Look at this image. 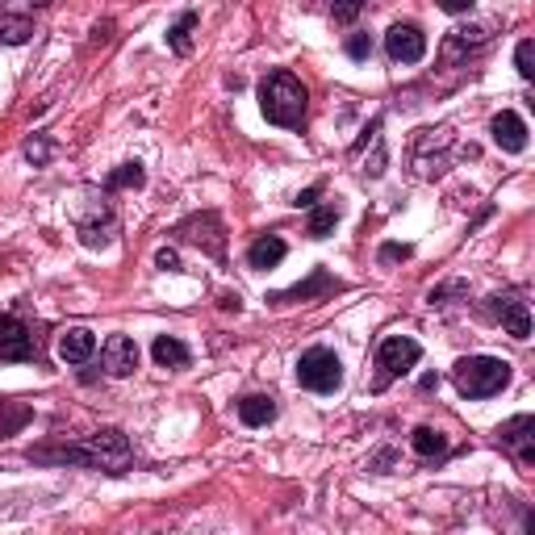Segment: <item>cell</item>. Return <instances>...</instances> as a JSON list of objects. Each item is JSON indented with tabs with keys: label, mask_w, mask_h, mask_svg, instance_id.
I'll use <instances>...</instances> for the list:
<instances>
[{
	"label": "cell",
	"mask_w": 535,
	"mask_h": 535,
	"mask_svg": "<svg viewBox=\"0 0 535 535\" xmlns=\"http://www.w3.org/2000/svg\"><path fill=\"white\" fill-rule=\"evenodd\" d=\"M30 460H55V464H84V469H105V473H126L134 464V448L118 427L92 431L88 439L72 448H38L30 452Z\"/></svg>",
	"instance_id": "cell-1"
},
{
	"label": "cell",
	"mask_w": 535,
	"mask_h": 535,
	"mask_svg": "<svg viewBox=\"0 0 535 535\" xmlns=\"http://www.w3.org/2000/svg\"><path fill=\"white\" fill-rule=\"evenodd\" d=\"M306 101H310L306 84H301L293 72H285V67L268 72L264 84H260V109H264V118L272 126H281V130H301V126H306Z\"/></svg>",
	"instance_id": "cell-2"
},
{
	"label": "cell",
	"mask_w": 535,
	"mask_h": 535,
	"mask_svg": "<svg viewBox=\"0 0 535 535\" xmlns=\"http://www.w3.org/2000/svg\"><path fill=\"white\" fill-rule=\"evenodd\" d=\"M452 381L464 398H494L510 385V364L498 356H464L452 368Z\"/></svg>",
	"instance_id": "cell-3"
},
{
	"label": "cell",
	"mask_w": 535,
	"mask_h": 535,
	"mask_svg": "<svg viewBox=\"0 0 535 535\" xmlns=\"http://www.w3.org/2000/svg\"><path fill=\"white\" fill-rule=\"evenodd\" d=\"M297 385L310 393H335L343 385V364L331 347H310L297 360Z\"/></svg>",
	"instance_id": "cell-4"
},
{
	"label": "cell",
	"mask_w": 535,
	"mask_h": 535,
	"mask_svg": "<svg viewBox=\"0 0 535 535\" xmlns=\"http://www.w3.org/2000/svg\"><path fill=\"white\" fill-rule=\"evenodd\" d=\"M418 356H423V347H418L410 335H389L381 339L377 347V381H372V389H389V381L406 377V372L418 364Z\"/></svg>",
	"instance_id": "cell-5"
},
{
	"label": "cell",
	"mask_w": 535,
	"mask_h": 535,
	"mask_svg": "<svg viewBox=\"0 0 535 535\" xmlns=\"http://www.w3.org/2000/svg\"><path fill=\"white\" fill-rule=\"evenodd\" d=\"M448 147H452V130L448 126H431L414 138V151H410V164L423 180H435L448 172Z\"/></svg>",
	"instance_id": "cell-6"
},
{
	"label": "cell",
	"mask_w": 535,
	"mask_h": 535,
	"mask_svg": "<svg viewBox=\"0 0 535 535\" xmlns=\"http://www.w3.org/2000/svg\"><path fill=\"white\" fill-rule=\"evenodd\" d=\"M76 235L88 251H105L113 239H118V218H113L109 193L92 201V214H76Z\"/></svg>",
	"instance_id": "cell-7"
},
{
	"label": "cell",
	"mask_w": 535,
	"mask_h": 535,
	"mask_svg": "<svg viewBox=\"0 0 535 535\" xmlns=\"http://www.w3.org/2000/svg\"><path fill=\"white\" fill-rule=\"evenodd\" d=\"M176 235H180L184 243H193V247L209 251L214 260H222V255H226V226H222V218L214 214V209H205V214L184 218V222L176 226Z\"/></svg>",
	"instance_id": "cell-8"
},
{
	"label": "cell",
	"mask_w": 535,
	"mask_h": 535,
	"mask_svg": "<svg viewBox=\"0 0 535 535\" xmlns=\"http://www.w3.org/2000/svg\"><path fill=\"white\" fill-rule=\"evenodd\" d=\"M498 448L519 464V469H531L535 464V418L531 414H515L498 427Z\"/></svg>",
	"instance_id": "cell-9"
},
{
	"label": "cell",
	"mask_w": 535,
	"mask_h": 535,
	"mask_svg": "<svg viewBox=\"0 0 535 535\" xmlns=\"http://www.w3.org/2000/svg\"><path fill=\"white\" fill-rule=\"evenodd\" d=\"M38 356V339L30 335V327L13 314H0V360L5 364H26Z\"/></svg>",
	"instance_id": "cell-10"
},
{
	"label": "cell",
	"mask_w": 535,
	"mask_h": 535,
	"mask_svg": "<svg viewBox=\"0 0 535 535\" xmlns=\"http://www.w3.org/2000/svg\"><path fill=\"white\" fill-rule=\"evenodd\" d=\"M385 55H389V63L410 67V63H418L427 55V34L418 30L414 21H398V26L385 34Z\"/></svg>",
	"instance_id": "cell-11"
},
{
	"label": "cell",
	"mask_w": 535,
	"mask_h": 535,
	"mask_svg": "<svg viewBox=\"0 0 535 535\" xmlns=\"http://www.w3.org/2000/svg\"><path fill=\"white\" fill-rule=\"evenodd\" d=\"M485 42H490V26H456V30H448L444 46H439V59L448 67L469 63V55H477Z\"/></svg>",
	"instance_id": "cell-12"
},
{
	"label": "cell",
	"mask_w": 535,
	"mask_h": 535,
	"mask_svg": "<svg viewBox=\"0 0 535 535\" xmlns=\"http://www.w3.org/2000/svg\"><path fill=\"white\" fill-rule=\"evenodd\" d=\"M339 289H343V285L335 281L327 268H314L310 281H301V285H293V289H285V293H272L268 301H272V306H297V301H314V297H327V293H339Z\"/></svg>",
	"instance_id": "cell-13"
},
{
	"label": "cell",
	"mask_w": 535,
	"mask_h": 535,
	"mask_svg": "<svg viewBox=\"0 0 535 535\" xmlns=\"http://www.w3.org/2000/svg\"><path fill=\"white\" fill-rule=\"evenodd\" d=\"M101 364H105L109 377H130L138 368V343L130 335H109L101 347Z\"/></svg>",
	"instance_id": "cell-14"
},
{
	"label": "cell",
	"mask_w": 535,
	"mask_h": 535,
	"mask_svg": "<svg viewBox=\"0 0 535 535\" xmlns=\"http://www.w3.org/2000/svg\"><path fill=\"white\" fill-rule=\"evenodd\" d=\"M490 310H494V318H498L515 339H527V335H531L527 301H519L515 293H498V297H490Z\"/></svg>",
	"instance_id": "cell-15"
},
{
	"label": "cell",
	"mask_w": 535,
	"mask_h": 535,
	"mask_svg": "<svg viewBox=\"0 0 535 535\" xmlns=\"http://www.w3.org/2000/svg\"><path fill=\"white\" fill-rule=\"evenodd\" d=\"M490 134H494V143H498L506 155H519V151H527V122L519 118L515 109H502L498 118L490 122Z\"/></svg>",
	"instance_id": "cell-16"
},
{
	"label": "cell",
	"mask_w": 535,
	"mask_h": 535,
	"mask_svg": "<svg viewBox=\"0 0 535 535\" xmlns=\"http://www.w3.org/2000/svg\"><path fill=\"white\" fill-rule=\"evenodd\" d=\"M285 251H289V247H285L281 235H260V239L247 247V264L260 268V272H268V268H276V264L285 260Z\"/></svg>",
	"instance_id": "cell-17"
},
{
	"label": "cell",
	"mask_w": 535,
	"mask_h": 535,
	"mask_svg": "<svg viewBox=\"0 0 535 535\" xmlns=\"http://www.w3.org/2000/svg\"><path fill=\"white\" fill-rule=\"evenodd\" d=\"M272 418H276V398H268V393H247V398H239L243 427H268Z\"/></svg>",
	"instance_id": "cell-18"
},
{
	"label": "cell",
	"mask_w": 535,
	"mask_h": 535,
	"mask_svg": "<svg viewBox=\"0 0 535 535\" xmlns=\"http://www.w3.org/2000/svg\"><path fill=\"white\" fill-rule=\"evenodd\" d=\"M410 448H414V456H423V460H444L452 452V439L444 431H435V427H414Z\"/></svg>",
	"instance_id": "cell-19"
},
{
	"label": "cell",
	"mask_w": 535,
	"mask_h": 535,
	"mask_svg": "<svg viewBox=\"0 0 535 535\" xmlns=\"http://www.w3.org/2000/svg\"><path fill=\"white\" fill-rule=\"evenodd\" d=\"M92 352H97V339H92V331H84V327H72L59 339V356L67 364H84Z\"/></svg>",
	"instance_id": "cell-20"
},
{
	"label": "cell",
	"mask_w": 535,
	"mask_h": 535,
	"mask_svg": "<svg viewBox=\"0 0 535 535\" xmlns=\"http://www.w3.org/2000/svg\"><path fill=\"white\" fill-rule=\"evenodd\" d=\"M151 356H155L159 368H172V372H176V368H189V360H193L189 347H184L180 339H172V335H159V339L151 343Z\"/></svg>",
	"instance_id": "cell-21"
},
{
	"label": "cell",
	"mask_w": 535,
	"mask_h": 535,
	"mask_svg": "<svg viewBox=\"0 0 535 535\" xmlns=\"http://www.w3.org/2000/svg\"><path fill=\"white\" fill-rule=\"evenodd\" d=\"M30 34H34V17L30 13H5V17H0V42H5V46L30 42Z\"/></svg>",
	"instance_id": "cell-22"
},
{
	"label": "cell",
	"mask_w": 535,
	"mask_h": 535,
	"mask_svg": "<svg viewBox=\"0 0 535 535\" xmlns=\"http://www.w3.org/2000/svg\"><path fill=\"white\" fill-rule=\"evenodd\" d=\"M339 218H343V209H339L335 201H331V205H318L314 214H310V222H306V235H310V239H327L331 230L339 226Z\"/></svg>",
	"instance_id": "cell-23"
},
{
	"label": "cell",
	"mask_w": 535,
	"mask_h": 535,
	"mask_svg": "<svg viewBox=\"0 0 535 535\" xmlns=\"http://www.w3.org/2000/svg\"><path fill=\"white\" fill-rule=\"evenodd\" d=\"M193 30H197V13H193V9L180 13L176 26L168 30V46H172L176 55H189V51H193Z\"/></svg>",
	"instance_id": "cell-24"
},
{
	"label": "cell",
	"mask_w": 535,
	"mask_h": 535,
	"mask_svg": "<svg viewBox=\"0 0 535 535\" xmlns=\"http://www.w3.org/2000/svg\"><path fill=\"white\" fill-rule=\"evenodd\" d=\"M143 184H147L143 164H122L118 172H109V176H105V193H118V189H143Z\"/></svg>",
	"instance_id": "cell-25"
},
{
	"label": "cell",
	"mask_w": 535,
	"mask_h": 535,
	"mask_svg": "<svg viewBox=\"0 0 535 535\" xmlns=\"http://www.w3.org/2000/svg\"><path fill=\"white\" fill-rule=\"evenodd\" d=\"M51 155H55V143L46 134H34L30 143H26V159H30L34 168H46V164H51Z\"/></svg>",
	"instance_id": "cell-26"
},
{
	"label": "cell",
	"mask_w": 535,
	"mask_h": 535,
	"mask_svg": "<svg viewBox=\"0 0 535 535\" xmlns=\"http://www.w3.org/2000/svg\"><path fill=\"white\" fill-rule=\"evenodd\" d=\"M26 418H30V410H26V406L0 402V439H5V435H13L21 423H26Z\"/></svg>",
	"instance_id": "cell-27"
},
{
	"label": "cell",
	"mask_w": 535,
	"mask_h": 535,
	"mask_svg": "<svg viewBox=\"0 0 535 535\" xmlns=\"http://www.w3.org/2000/svg\"><path fill=\"white\" fill-rule=\"evenodd\" d=\"M368 0H331V21H339V26H352V21L364 13Z\"/></svg>",
	"instance_id": "cell-28"
},
{
	"label": "cell",
	"mask_w": 535,
	"mask_h": 535,
	"mask_svg": "<svg viewBox=\"0 0 535 535\" xmlns=\"http://www.w3.org/2000/svg\"><path fill=\"white\" fill-rule=\"evenodd\" d=\"M515 67H519V76L523 80H535V42L523 38L519 42V51H515Z\"/></svg>",
	"instance_id": "cell-29"
},
{
	"label": "cell",
	"mask_w": 535,
	"mask_h": 535,
	"mask_svg": "<svg viewBox=\"0 0 535 535\" xmlns=\"http://www.w3.org/2000/svg\"><path fill=\"white\" fill-rule=\"evenodd\" d=\"M343 51H347V59L364 63V59L372 55V38H368V34H352V38H347V46H343Z\"/></svg>",
	"instance_id": "cell-30"
},
{
	"label": "cell",
	"mask_w": 535,
	"mask_h": 535,
	"mask_svg": "<svg viewBox=\"0 0 535 535\" xmlns=\"http://www.w3.org/2000/svg\"><path fill=\"white\" fill-rule=\"evenodd\" d=\"M410 255H414V251H410L406 243H385L377 260H381V264H398V260H410Z\"/></svg>",
	"instance_id": "cell-31"
},
{
	"label": "cell",
	"mask_w": 535,
	"mask_h": 535,
	"mask_svg": "<svg viewBox=\"0 0 535 535\" xmlns=\"http://www.w3.org/2000/svg\"><path fill=\"white\" fill-rule=\"evenodd\" d=\"M155 268H159V272H180V255H176L172 247H159V251H155Z\"/></svg>",
	"instance_id": "cell-32"
},
{
	"label": "cell",
	"mask_w": 535,
	"mask_h": 535,
	"mask_svg": "<svg viewBox=\"0 0 535 535\" xmlns=\"http://www.w3.org/2000/svg\"><path fill=\"white\" fill-rule=\"evenodd\" d=\"M460 289H464L460 281H456V285H444V289H431V293H427V301H431V306H448V297H452V293H460Z\"/></svg>",
	"instance_id": "cell-33"
},
{
	"label": "cell",
	"mask_w": 535,
	"mask_h": 535,
	"mask_svg": "<svg viewBox=\"0 0 535 535\" xmlns=\"http://www.w3.org/2000/svg\"><path fill=\"white\" fill-rule=\"evenodd\" d=\"M51 0H5V9L9 13H30V9H46Z\"/></svg>",
	"instance_id": "cell-34"
},
{
	"label": "cell",
	"mask_w": 535,
	"mask_h": 535,
	"mask_svg": "<svg viewBox=\"0 0 535 535\" xmlns=\"http://www.w3.org/2000/svg\"><path fill=\"white\" fill-rule=\"evenodd\" d=\"M477 5V0H439V9L444 13H469Z\"/></svg>",
	"instance_id": "cell-35"
},
{
	"label": "cell",
	"mask_w": 535,
	"mask_h": 535,
	"mask_svg": "<svg viewBox=\"0 0 535 535\" xmlns=\"http://www.w3.org/2000/svg\"><path fill=\"white\" fill-rule=\"evenodd\" d=\"M318 193H322V184H314V189H306V193H297V201H293V205H297V209H310V205L318 201Z\"/></svg>",
	"instance_id": "cell-36"
},
{
	"label": "cell",
	"mask_w": 535,
	"mask_h": 535,
	"mask_svg": "<svg viewBox=\"0 0 535 535\" xmlns=\"http://www.w3.org/2000/svg\"><path fill=\"white\" fill-rule=\"evenodd\" d=\"M109 38H113V21H105V26L92 30V42H109Z\"/></svg>",
	"instance_id": "cell-37"
}]
</instances>
